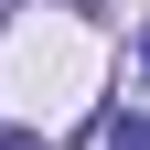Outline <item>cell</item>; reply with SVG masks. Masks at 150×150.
Returning a JSON list of instances; mask_svg holds the SVG:
<instances>
[{
    "label": "cell",
    "instance_id": "obj_1",
    "mask_svg": "<svg viewBox=\"0 0 150 150\" xmlns=\"http://www.w3.org/2000/svg\"><path fill=\"white\" fill-rule=\"evenodd\" d=\"M118 150H150V107H129V118H118Z\"/></svg>",
    "mask_w": 150,
    "mask_h": 150
},
{
    "label": "cell",
    "instance_id": "obj_2",
    "mask_svg": "<svg viewBox=\"0 0 150 150\" xmlns=\"http://www.w3.org/2000/svg\"><path fill=\"white\" fill-rule=\"evenodd\" d=\"M139 75H150V32H139Z\"/></svg>",
    "mask_w": 150,
    "mask_h": 150
}]
</instances>
